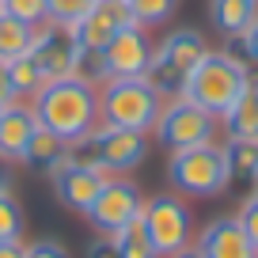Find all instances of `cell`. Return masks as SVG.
Masks as SVG:
<instances>
[{"label":"cell","instance_id":"obj_1","mask_svg":"<svg viewBox=\"0 0 258 258\" xmlns=\"http://www.w3.org/2000/svg\"><path fill=\"white\" fill-rule=\"evenodd\" d=\"M31 110L46 133H53L64 145H76L99 129V88L80 80V76L49 80L31 99Z\"/></svg>","mask_w":258,"mask_h":258},{"label":"cell","instance_id":"obj_2","mask_svg":"<svg viewBox=\"0 0 258 258\" xmlns=\"http://www.w3.org/2000/svg\"><path fill=\"white\" fill-rule=\"evenodd\" d=\"M247 88H250V64L235 49H209L190 73L182 95L202 110H209L213 118H224Z\"/></svg>","mask_w":258,"mask_h":258},{"label":"cell","instance_id":"obj_3","mask_svg":"<svg viewBox=\"0 0 258 258\" xmlns=\"http://www.w3.org/2000/svg\"><path fill=\"white\" fill-rule=\"evenodd\" d=\"M209 53V42H205L202 31L194 27H175L167 31L152 49V64H148L145 80L160 91L163 99H178L190 80V73L198 69V61Z\"/></svg>","mask_w":258,"mask_h":258},{"label":"cell","instance_id":"obj_4","mask_svg":"<svg viewBox=\"0 0 258 258\" xmlns=\"http://www.w3.org/2000/svg\"><path fill=\"white\" fill-rule=\"evenodd\" d=\"M167 99L145 80H106L99 84V121L118 129H137V133H152L156 118H160Z\"/></svg>","mask_w":258,"mask_h":258},{"label":"cell","instance_id":"obj_5","mask_svg":"<svg viewBox=\"0 0 258 258\" xmlns=\"http://www.w3.org/2000/svg\"><path fill=\"white\" fill-rule=\"evenodd\" d=\"M167 178H171V186H175L178 194H186V198H217V194H224L228 182H232L224 145L209 141V145H198V148L171 152Z\"/></svg>","mask_w":258,"mask_h":258},{"label":"cell","instance_id":"obj_6","mask_svg":"<svg viewBox=\"0 0 258 258\" xmlns=\"http://www.w3.org/2000/svg\"><path fill=\"white\" fill-rule=\"evenodd\" d=\"M69 156L80 163L106 171V175H129L133 167H141L148 156V133L137 129H118V125H103L99 121L95 133H88L84 141L69 145Z\"/></svg>","mask_w":258,"mask_h":258},{"label":"cell","instance_id":"obj_7","mask_svg":"<svg viewBox=\"0 0 258 258\" xmlns=\"http://www.w3.org/2000/svg\"><path fill=\"white\" fill-rule=\"evenodd\" d=\"M217 129H220V118H213L209 110H202L198 103L178 95V99H167V103H163L152 133L167 152H182V148H198V145L217 141Z\"/></svg>","mask_w":258,"mask_h":258},{"label":"cell","instance_id":"obj_8","mask_svg":"<svg viewBox=\"0 0 258 258\" xmlns=\"http://www.w3.org/2000/svg\"><path fill=\"white\" fill-rule=\"evenodd\" d=\"M141 224H145V232H148V239H152V247H156L160 258H171L182 247H190L194 217H190V209H186V202L175 198V194H156V198H148L145 209H141Z\"/></svg>","mask_w":258,"mask_h":258},{"label":"cell","instance_id":"obj_9","mask_svg":"<svg viewBox=\"0 0 258 258\" xmlns=\"http://www.w3.org/2000/svg\"><path fill=\"white\" fill-rule=\"evenodd\" d=\"M145 209V198H141L137 182H129L125 175H110L99 190L95 205L88 209V220L99 235H118L121 228H129Z\"/></svg>","mask_w":258,"mask_h":258},{"label":"cell","instance_id":"obj_10","mask_svg":"<svg viewBox=\"0 0 258 258\" xmlns=\"http://www.w3.org/2000/svg\"><path fill=\"white\" fill-rule=\"evenodd\" d=\"M106 178H110L106 171L73 160L69 152L49 167V182H53L57 202H61L69 213H80V217H88V209L95 205V198H99V190H103Z\"/></svg>","mask_w":258,"mask_h":258},{"label":"cell","instance_id":"obj_11","mask_svg":"<svg viewBox=\"0 0 258 258\" xmlns=\"http://www.w3.org/2000/svg\"><path fill=\"white\" fill-rule=\"evenodd\" d=\"M152 49H156V42L148 38L145 27L129 23L125 31H118L106 42V49L99 53L103 57L106 80H137V76H145L148 64H152Z\"/></svg>","mask_w":258,"mask_h":258},{"label":"cell","instance_id":"obj_12","mask_svg":"<svg viewBox=\"0 0 258 258\" xmlns=\"http://www.w3.org/2000/svg\"><path fill=\"white\" fill-rule=\"evenodd\" d=\"M31 53H34V61L42 64L46 80H69V76H76V57H80V46H76V38H73L69 27L42 23L38 34H34Z\"/></svg>","mask_w":258,"mask_h":258},{"label":"cell","instance_id":"obj_13","mask_svg":"<svg viewBox=\"0 0 258 258\" xmlns=\"http://www.w3.org/2000/svg\"><path fill=\"white\" fill-rule=\"evenodd\" d=\"M129 23H133V19H129L125 0H95L91 12L73 27V38H76V46L88 49V53H103L106 42L118 31H125Z\"/></svg>","mask_w":258,"mask_h":258},{"label":"cell","instance_id":"obj_14","mask_svg":"<svg viewBox=\"0 0 258 258\" xmlns=\"http://www.w3.org/2000/svg\"><path fill=\"white\" fill-rule=\"evenodd\" d=\"M198 247L205 258H258V247L250 243V235L239 228L235 217H217L202 228Z\"/></svg>","mask_w":258,"mask_h":258},{"label":"cell","instance_id":"obj_15","mask_svg":"<svg viewBox=\"0 0 258 258\" xmlns=\"http://www.w3.org/2000/svg\"><path fill=\"white\" fill-rule=\"evenodd\" d=\"M34 133H38V118H34L31 103H8L0 114V156L19 163Z\"/></svg>","mask_w":258,"mask_h":258},{"label":"cell","instance_id":"obj_16","mask_svg":"<svg viewBox=\"0 0 258 258\" xmlns=\"http://www.w3.org/2000/svg\"><path fill=\"white\" fill-rule=\"evenodd\" d=\"M209 19L224 38H239L258 19V0H209Z\"/></svg>","mask_w":258,"mask_h":258},{"label":"cell","instance_id":"obj_17","mask_svg":"<svg viewBox=\"0 0 258 258\" xmlns=\"http://www.w3.org/2000/svg\"><path fill=\"white\" fill-rule=\"evenodd\" d=\"M228 137H243V141H258V80H250V88L235 99V106L220 118Z\"/></svg>","mask_w":258,"mask_h":258},{"label":"cell","instance_id":"obj_18","mask_svg":"<svg viewBox=\"0 0 258 258\" xmlns=\"http://www.w3.org/2000/svg\"><path fill=\"white\" fill-rule=\"evenodd\" d=\"M8 76H12V88H16V99L19 103H31L42 88H46V73H42V64L34 61V53H23L16 61H8Z\"/></svg>","mask_w":258,"mask_h":258},{"label":"cell","instance_id":"obj_19","mask_svg":"<svg viewBox=\"0 0 258 258\" xmlns=\"http://www.w3.org/2000/svg\"><path fill=\"white\" fill-rule=\"evenodd\" d=\"M34 34H38V27L23 23V19H12V16L0 12V61H16V57L31 53Z\"/></svg>","mask_w":258,"mask_h":258},{"label":"cell","instance_id":"obj_20","mask_svg":"<svg viewBox=\"0 0 258 258\" xmlns=\"http://www.w3.org/2000/svg\"><path fill=\"white\" fill-rule=\"evenodd\" d=\"M224 152H228V171H232V178H239V182H258V141L228 137Z\"/></svg>","mask_w":258,"mask_h":258},{"label":"cell","instance_id":"obj_21","mask_svg":"<svg viewBox=\"0 0 258 258\" xmlns=\"http://www.w3.org/2000/svg\"><path fill=\"white\" fill-rule=\"evenodd\" d=\"M64 152H69V145L57 141L53 133H46V129L38 125V133H34V141L27 145V152H23V160H19V163H23V167H38V171H46V175H49V167H53Z\"/></svg>","mask_w":258,"mask_h":258},{"label":"cell","instance_id":"obj_22","mask_svg":"<svg viewBox=\"0 0 258 258\" xmlns=\"http://www.w3.org/2000/svg\"><path fill=\"white\" fill-rule=\"evenodd\" d=\"M125 8H129V19L148 31V27H160L175 16L178 0H125Z\"/></svg>","mask_w":258,"mask_h":258},{"label":"cell","instance_id":"obj_23","mask_svg":"<svg viewBox=\"0 0 258 258\" xmlns=\"http://www.w3.org/2000/svg\"><path fill=\"white\" fill-rule=\"evenodd\" d=\"M114 243H118L121 258H160L156 247H152V239H148V232H145V224H141V217L129 228H121V232L114 235Z\"/></svg>","mask_w":258,"mask_h":258},{"label":"cell","instance_id":"obj_24","mask_svg":"<svg viewBox=\"0 0 258 258\" xmlns=\"http://www.w3.org/2000/svg\"><path fill=\"white\" fill-rule=\"evenodd\" d=\"M91 4H95V0H46L49 23L69 27V31H73V27H76V23H80V19L91 12Z\"/></svg>","mask_w":258,"mask_h":258},{"label":"cell","instance_id":"obj_25","mask_svg":"<svg viewBox=\"0 0 258 258\" xmlns=\"http://www.w3.org/2000/svg\"><path fill=\"white\" fill-rule=\"evenodd\" d=\"M23 239V209L12 194H0V243Z\"/></svg>","mask_w":258,"mask_h":258},{"label":"cell","instance_id":"obj_26","mask_svg":"<svg viewBox=\"0 0 258 258\" xmlns=\"http://www.w3.org/2000/svg\"><path fill=\"white\" fill-rule=\"evenodd\" d=\"M0 8H4V16H12V19H23V23H31V27L49 23L46 0H0Z\"/></svg>","mask_w":258,"mask_h":258},{"label":"cell","instance_id":"obj_27","mask_svg":"<svg viewBox=\"0 0 258 258\" xmlns=\"http://www.w3.org/2000/svg\"><path fill=\"white\" fill-rule=\"evenodd\" d=\"M235 220H239V228H243V232L250 235V243H254V247H258V190H254V194H250V198H247V202L239 205V213H235Z\"/></svg>","mask_w":258,"mask_h":258},{"label":"cell","instance_id":"obj_28","mask_svg":"<svg viewBox=\"0 0 258 258\" xmlns=\"http://www.w3.org/2000/svg\"><path fill=\"white\" fill-rule=\"evenodd\" d=\"M232 42H239V57L247 64H258V19L239 34V38H232Z\"/></svg>","mask_w":258,"mask_h":258},{"label":"cell","instance_id":"obj_29","mask_svg":"<svg viewBox=\"0 0 258 258\" xmlns=\"http://www.w3.org/2000/svg\"><path fill=\"white\" fill-rule=\"evenodd\" d=\"M27 258H69V250H64V243L57 239H38L27 247Z\"/></svg>","mask_w":258,"mask_h":258},{"label":"cell","instance_id":"obj_30","mask_svg":"<svg viewBox=\"0 0 258 258\" xmlns=\"http://www.w3.org/2000/svg\"><path fill=\"white\" fill-rule=\"evenodd\" d=\"M88 258H121L114 235H95V239L88 243Z\"/></svg>","mask_w":258,"mask_h":258},{"label":"cell","instance_id":"obj_31","mask_svg":"<svg viewBox=\"0 0 258 258\" xmlns=\"http://www.w3.org/2000/svg\"><path fill=\"white\" fill-rule=\"evenodd\" d=\"M8 103H19L16 99V88H12V76H8V61H0V106Z\"/></svg>","mask_w":258,"mask_h":258},{"label":"cell","instance_id":"obj_32","mask_svg":"<svg viewBox=\"0 0 258 258\" xmlns=\"http://www.w3.org/2000/svg\"><path fill=\"white\" fill-rule=\"evenodd\" d=\"M0 258H27V247H23V239L0 243Z\"/></svg>","mask_w":258,"mask_h":258},{"label":"cell","instance_id":"obj_33","mask_svg":"<svg viewBox=\"0 0 258 258\" xmlns=\"http://www.w3.org/2000/svg\"><path fill=\"white\" fill-rule=\"evenodd\" d=\"M0 194H12V160L0 156Z\"/></svg>","mask_w":258,"mask_h":258},{"label":"cell","instance_id":"obj_34","mask_svg":"<svg viewBox=\"0 0 258 258\" xmlns=\"http://www.w3.org/2000/svg\"><path fill=\"white\" fill-rule=\"evenodd\" d=\"M171 258H205V254H202V247L194 243V247H182L178 254H171Z\"/></svg>","mask_w":258,"mask_h":258},{"label":"cell","instance_id":"obj_35","mask_svg":"<svg viewBox=\"0 0 258 258\" xmlns=\"http://www.w3.org/2000/svg\"><path fill=\"white\" fill-rule=\"evenodd\" d=\"M0 114H4V106H0Z\"/></svg>","mask_w":258,"mask_h":258},{"label":"cell","instance_id":"obj_36","mask_svg":"<svg viewBox=\"0 0 258 258\" xmlns=\"http://www.w3.org/2000/svg\"><path fill=\"white\" fill-rule=\"evenodd\" d=\"M0 12H4V8H0Z\"/></svg>","mask_w":258,"mask_h":258},{"label":"cell","instance_id":"obj_37","mask_svg":"<svg viewBox=\"0 0 258 258\" xmlns=\"http://www.w3.org/2000/svg\"><path fill=\"white\" fill-rule=\"evenodd\" d=\"M254 186H258V182H254Z\"/></svg>","mask_w":258,"mask_h":258}]
</instances>
